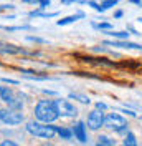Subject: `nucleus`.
Instances as JSON below:
<instances>
[{"label": "nucleus", "instance_id": "f257e3e1", "mask_svg": "<svg viewBox=\"0 0 142 146\" xmlns=\"http://www.w3.org/2000/svg\"><path fill=\"white\" fill-rule=\"evenodd\" d=\"M35 116L41 123H53L55 119L60 116L58 108H56V103L50 101V100L38 101V105L35 106Z\"/></svg>", "mask_w": 142, "mask_h": 146}, {"label": "nucleus", "instance_id": "f03ea898", "mask_svg": "<svg viewBox=\"0 0 142 146\" xmlns=\"http://www.w3.org/2000/svg\"><path fill=\"white\" fill-rule=\"evenodd\" d=\"M27 131L33 136H38V138H45V139H51V138L58 133L56 131V126H50L48 123L41 125V121H28L27 123Z\"/></svg>", "mask_w": 142, "mask_h": 146}, {"label": "nucleus", "instance_id": "7ed1b4c3", "mask_svg": "<svg viewBox=\"0 0 142 146\" xmlns=\"http://www.w3.org/2000/svg\"><path fill=\"white\" fill-rule=\"evenodd\" d=\"M104 126L109 129H114L116 133H127V121L119 113H109L104 118Z\"/></svg>", "mask_w": 142, "mask_h": 146}, {"label": "nucleus", "instance_id": "20e7f679", "mask_svg": "<svg viewBox=\"0 0 142 146\" xmlns=\"http://www.w3.org/2000/svg\"><path fill=\"white\" fill-rule=\"evenodd\" d=\"M0 119L5 125H20L23 121V113L18 110H0Z\"/></svg>", "mask_w": 142, "mask_h": 146}, {"label": "nucleus", "instance_id": "39448f33", "mask_svg": "<svg viewBox=\"0 0 142 146\" xmlns=\"http://www.w3.org/2000/svg\"><path fill=\"white\" fill-rule=\"evenodd\" d=\"M56 108H58V113L60 116H64V118H74L78 116V110L74 108L68 100H56Z\"/></svg>", "mask_w": 142, "mask_h": 146}, {"label": "nucleus", "instance_id": "423d86ee", "mask_svg": "<svg viewBox=\"0 0 142 146\" xmlns=\"http://www.w3.org/2000/svg\"><path fill=\"white\" fill-rule=\"evenodd\" d=\"M104 111H101V110H93L91 113L88 115V126L91 129H99L101 126H104Z\"/></svg>", "mask_w": 142, "mask_h": 146}, {"label": "nucleus", "instance_id": "0eeeda50", "mask_svg": "<svg viewBox=\"0 0 142 146\" xmlns=\"http://www.w3.org/2000/svg\"><path fill=\"white\" fill-rule=\"evenodd\" d=\"M103 45L117 46V48H127V50H139V52H142L141 43H135V42H131V40H104Z\"/></svg>", "mask_w": 142, "mask_h": 146}, {"label": "nucleus", "instance_id": "6e6552de", "mask_svg": "<svg viewBox=\"0 0 142 146\" xmlns=\"http://www.w3.org/2000/svg\"><path fill=\"white\" fill-rule=\"evenodd\" d=\"M83 62L91 65H98V66H106V68H114L116 63L112 60H107V58H93V56H83Z\"/></svg>", "mask_w": 142, "mask_h": 146}, {"label": "nucleus", "instance_id": "1a4fd4ad", "mask_svg": "<svg viewBox=\"0 0 142 146\" xmlns=\"http://www.w3.org/2000/svg\"><path fill=\"white\" fill-rule=\"evenodd\" d=\"M0 53L2 55H20V53H27L25 50H22L20 46H15V45H10V43H3L0 42Z\"/></svg>", "mask_w": 142, "mask_h": 146}, {"label": "nucleus", "instance_id": "9d476101", "mask_svg": "<svg viewBox=\"0 0 142 146\" xmlns=\"http://www.w3.org/2000/svg\"><path fill=\"white\" fill-rule=\"evenodd\" d=\"M73 133H74L76 139H80L81 143H86V141H88V138H86V126H84L83 121L76 123V126H74V129H73Z\"/></svg>", "mask_w": 142, "mask_h": 146}, {"label": "nucleus", "instance_id": "9b49d317", "mask_svg": "<svg viewBox=\"0 0 142 146\" xmlns=\"http://www.w3.org/2000/svg\"><path fill=\"white\" fill-rule=\"evenodd\" d=\"M80 18H84V13H83V12H78V13H74V15H68V17L58 20L56 25H58V27H64V25H70V23L76 22V20H80Z\"/></svg>", "mask_w": 142, "mask_h": 146}, {"label": "nucleus", "instance_id": "f8f14e48", "mask_svg": "<svg viewBox=\"0 0 142 146\" xmlns=\"http://www.w3.org/2000/svg\"><path fill=\"white\" fill-rule=\"evenodd\" d=\"M106 35L112 36L114 40H129V35L131 33H127V30L126 32H114V30H107V32H104Z\"/></svg>", "mask_w": 142, "mask_h": 146}, {"label": "nucleus", "instance_id": "ddd939ff", "mask_svg": "<svg viewBox=\"0 0 142 146\" xmlns=\"http://www.w3.org/2000/svg\"><path fill=\"white\" fill-rule=\"evenodd\" d=\"M12 98H13V93H12V90H10V88H7V86H2V91H0V100L5 101V103H9Z\"/></svg>", "mask_w": 142, "mask_h": 146}, {"label": "nucleus", "instance_id": "4468645a", "mask_svg": "<svg viewBox=\"0 0 142 146\" xmlns=\"http://www.w3.org/2000/svg\"><path fill=\"white\" fill-rule=\"evenodd\" d=\"M93 28H98V30H103V32H107V30H114L112 23L109 22H101V23H96V22H91Z\"/></svg>", "mask_w": 142, "mask_h": 146}, {"label": "nucleus", "instance_id": "2eb2a0df", "mask_svg": "<svg viewBox=\"0 0 142 146\" xmlns=\"http://www.w3.org/2000/svg\"><path fill=\"white\" fill-rule=\"evenodd\" d=\"M70 98L71 100H78L80 103H83V105H91V100H89L88 96L80 95V93H70Z\"/></svg>", "mask_w": 142, "mask_h": 146}, {"label": "nucleus", "instance_id": "dca6fc26", "mask_svg": "<svg viewBox=\"0 0 142 146\" xmlns=\"http://www.w3.org/2000/svg\"><path fill=\"white\" fill-rule=\"evenodd\" d=\"M124 145L126 146H137V139H135V135L127 131L126 133V139H124Z\"/></svg>", "mask_w": 142, "mask_h": 146}, {"label": "nucleus", "instance_id": "f3484780", "mask_svg": "<svg viewBox=\"0 0 142 146\" xmlns=\"http://www.w3.org/2000/svg\"><path fill=\"white\" fill-rule=\"evenodd\" d=\"M56 131H58V135L63 138V139H71V136L74 135L73 131H70V129H66V128H58L56 126Z\"/></svg>", "mask_w": 142, "mask_h": 146}, {"label": "nucleus", "instance_id": "a211bd4d", "mask_svg": "<svg viewBox=\"0 0 142 146\" xmlns=\"http://www.w3.org/2000/svg\"><path fill=\"white\" fill-rule=\"evenodd\" d=\"M7 32H18V30H33L32 25H18V27H0Z\"/></svg>", "mask_w": 142, "mask_h": 146}, {"label": "nucleus", "instance_id": "6ab92c4d", "mask_svg": "<svg viewBox=\"0 0 142 146\" xmlns=\"http://www.w3.org/2000/svg\"><path fill=\"white\" fill-rule=\"evenodd\" d=\"M9 106L10 110H22V106H23V103H22V100H17V98H12V100L9 101Z\"/></svg>", "mask_w": 142, "mask_h": 146}, {"label": "nucleus", "instance_id": "aec40b11", "mask_svg": "<svg viewBox=\"0 0 142 146\" xmlns=\"http://www.w3.org/2000/svg\"><path fill=\"white\" fill-rule=\"evenodd\" d=\"M117 2H119V0H103V2H101V7L104 10H109V9H112V7H116Z\"/></svg>", "mask_w": 142, "mask_h": 146}, {"label": "nucleus", "instance_id": "412c9836", "mask_svg": "<svg viewBox=\"0 0 142 146\" xmlns=\"http://www.w3.org/2000/svg\"><path fill=\"white\" fill-rule=\"evenodd\" d=\"M99 143L103 146H116V141H112V139H109L107 136H99Z\"/></svg>", "mask_w": 142, "mask_h": 146}, {"label": "nucleus", "instance_id": "4be33fe9", "mask_svg": "<svg viewBox=\"0 0 142 146\" xmlns=\"http://www.w3.org/2000/svg\"><path fill=\"white\" fill-rule=\"evenodd\" d=\"M117 111H119V113H124V115H127V116L137 118V113H135V111H132V110H129V108H119Z\"/></svg>", "mask_w": 142, "mask_h": 146}, {"label": "nucleus", "instance_id": "5701e85b", "mask_svg": "<svg viewBox=\"0 0 142 146\" xmlns=\"http://www.w3.org/2000/svg\"><path fill=\"white\" fill-rule=\"evenodd\" d=\"M27 40H30V42H35V43H43V45H46V43H48V40L40 38V36H27Z\"/></svg>", "mask_w": 142, "mask_h": 146}, {"label": "nucleus", "instance_id": "b1692460", "mask_svg": "<svg viewBox=\"0 0 142 146\" xmlns=\"http://www.w3.org/2000/svg\"><path fill=\"white\" fill-rule=\"evenodd\" d=\"M96 108L101 110V111H106V110L109 108V106H107V105L104 103V101H96Z\"/></svg>", "mask_w": 142, "mask_h": 146}, {"label": "nucleus", "instance_id": "393cba45", "mask_svg": "<svg viewBox=\"0 0 142 146\" xmlns=\"http://www.w3.org/2000/svg\"><path fill=\"white\" fill-rule=\"evenodd\" d=\"M50 3H51L50 0H40V7H38V9H40V10L48 9V7H50Z\"/></svg>", "mask_w": 142, "mask_h": 146}, {"label": "nucleus", "instance_id": "a878e982", "mask_svg": "<svg viewBox=\"0 0 142 146\" xmlns=\"http://www.w3.org/2000/svg\"><path fill=\"white\" fill-rule=\"evenodd\" d=\"M15 7L12 5V3H3V5H0V12H5V10H13Z\"/></svg>", "mask_w": 142, "mask_h": 146}, {"label": "nucleus", "instance_id": "bb28decb", "mask_svg": "<svg viewBox=\"0 0 142 146\" xmlns=\"http://www.w3.org/2000/svg\"><path fill=\"white\" fill-rule=\"evenodd\" d=\"M2 82L3 83H9V85H18V80H12V78H2Z\"/></svg>", "mask_w": 142, "mask_h": 146}, {"label": "nucleus", "instance_id": "cd10ccee", "mask_svg": "<svg viewBox=\"0 0 142 146\" xmlns=\"http://www.w3.org/2000/svg\"><path fill=\"white\" fill-rule=\"evenodd\" d=\"M127 32H131V33H132V35H141V32H137V30H135V28L132 27V25H127Z\"/></svg>", "mask_w": 142, "mask_h": 146}, {"label": "nucleus", "instance_id": "c85d7f7f", "mask_svg": "<svg viewBox=\"0 0 142 146\" xmlns=\"http://www.w3.org/2000/svg\"><path fill=\"white\" fill-rule=\"evenodd\" d=\"M124 17V12L122 10H116L114 12V18H122Z\"/></svg>", "mask_w": 142, "mask_h": 146}, {"label": "nucleus", "instance_id": "c756f323", "mask_svg": "<svg viewBox=\"0 0 142 146\" xmlns=\"http://www.w3.org/2000/svg\"><path fill=\"white\" fill-rule=\"evenodd\" d=\"M2 146H18V145L17 143H13V141H10V139H7V141L2 143Z\"/></svg>", "mask_w": 142, "mask_h": 146}, {"label": "nucleus", "instance_id": "7c9ffc66", "mask_svg": "<svg viewBox=\"0 0 142 146\" xmlns=\"http://www.w3.org/2000/svg\"><path fill=\"white\" fill-rule=\"evenodd\" d=\"M131 3H134V5H137V7H141L142 9V0H129Z\"/></svg>", "mask_w": 142, "mask_h": 146}, {"label": "nucleus", "instance_id": "2f4dec72", "mask_svg": "<svg viewBox=\"0 0 142 146\" xmlns=\"http://www.w3.org/2000/svg\"><path fill=\"white\" fill-rule=\"evenodd\" d=\"M43 93H46V95H58L56 91H53V90H41Z\"/></svg>", "mask_w": 142, "mask_h": 146}, {"label": "nucleus", "instance_id": "473e14b6", "mask_svg": "<svg viewBox=\"0 0 142 146\" xmlns=\"http://www.w3.org/2000/svg\"><path fill=\"white\" fill-rule=\"evenodd\" d=\"M137 22H139V23H142V17H139V18H137Z\"/></svg>", "mask_w": 142, "mask_h": 146}, {"label": "nucleus", "instance_id": "72a5a7b5", "mask_svg": "<svg viewBox=\"0 0 142 146\" xmlns=\"http://www.w3.org/2000/svg\"><path fill=\"white\" fill-rule=\"evenodd\" d=\"M98 146H103V145H101V143H98Z\"/></svg>", "mask_w": 142, "mask_h": 146}, {"label": "nucleus", "instance_id": "f704fd0d", "mask_svg": "<svg viewBox=\"0 0 142 146\" xmlns=\"http://www.w3.org/2000/svg\"><path fill=\"white\" fill-rule=\"evenodd\" d=\"M0 91H2V86H0Z\"/></svg>", "mask_w": 142, "mask_h": 146}, {"label": "nucleus", "instance_id": "c9c22d12", "mask_svg": "<svg viewBox=\"0 0 142 146\" xmlns=\"http://www.w3.org/2000/svg\"><path fill=\"white\" fill-rule=\"evenodd\" d=\"M141 119H142V116H141Z\"/></svg>", "mask_w": 142, "mask_h": 146}, {"label": "nucleus", "instance_id": "e433bc0d", "mask_svg": "<svg viewBox=\"0 0 142 146\" xmlns=\"http://www.w3.org/2000/svg\"><path fill=\"white\" fill-rule=\"evenodd\" d=\"M122 146H126V145H122Z\"/></svg>", "mask_w": 142, "mask_h": 146}, {"label": "nucleus", "instance_id": "4c0bfd02", "mask_svg": "<svg viewBox=\"0 0 142 146\" xmlns=\"http://www.w3.org/2000/svg\"><path fill=\"white\" fill-rule=\"evenodd\" d=\"M0 146H2V145H0Z\"/></svg>", "mask_w": 142, "mask_h": 146}]
</instances>
